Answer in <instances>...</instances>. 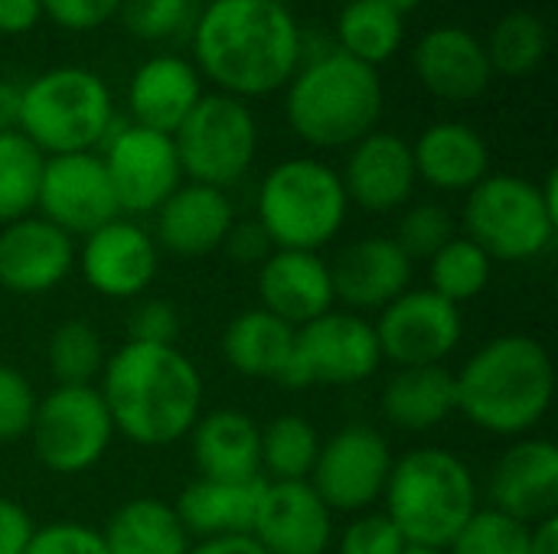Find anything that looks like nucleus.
<instances>
[{
  "label": "nucleus",
  "instance_id": "obj_1",
  "mask_svg": "<svg viewBox=\"0 0 558 554\" xmlns=\"http://www.w3.org/2000/svg\"><path fill=\"white\" fill-rule=\"evenodd\" d=\"M301 59L304 36L284 0H209L193 20V65L222 95L281 91Z\"/></svg>",
  "mask_w": 558,
  "mask_h": 554
},
{
  "label": "nucleus",
  "instance_id": "obj_2",
  "mask_svg": "<svg viewBox=\"0 0 558 554\" xmlns=\"http://www.w3.org/2000/svg\"><path fill=\"white\" fill-rule=\"evenodd\" d=\"M98 382L114 434L141 447L183 441L203 415V376L177 346L128 340L108 356Z\"/></svg>",
  "mask_w": 558,
  "mask_h": 554
},
{
  "label": "nucleus",
  "instance_id": "obj_3",
  "mask_svg": "<svg viewBox=\"0 0 558 554\" xmlns=\"http://www.w3.org/2000/svg\"><path fill=\"white\" fill-rule=\"evenodd\" d=\"M458 411L494 438H526L553 408L556 369L549 349L526 333L487 340L458 372Z\"/></svg>",
  "mask_w": 558,
  "mask_h": 554
},
{
  "label": "nucleus",
  "instance_id": "obj_4",
  "mask_svg": "<svg viewBox=\"0 0 558 554\" xmlns=\"http://www.w3.org/2000/svg\"><path fill=\"white\" fill-rule=\"evenodd\" d=\"M386 108L383 75L340 49L301 59L284 85L288 127L311 147L343 150L379 127Z\"/></svg>",
  "mask_w": 558,
  "mask_h": 554
},
{
  "label": "nucleus",
  "instance_id": "obj_5",
  "mask_svg": "<svg viewBox=\"0 0 558 554\" xmlns=\"http://www.w3.org/2000/svg\"><path fill=\"white\" fill-rule=\"evenodd\" d=\"M383 503L405 545L438 552H448L454 535L481 509L474 470L445 447H415L396 457Z\"/></svg>",
  "mask_w": 558,
  "mask_h": 554
},
{
  "label": "nucleus",
  "instance_id": "obj_6",
  "mask_svg": "<svg viewBox=\"0 0 558 554\" xmlns=\"http://www.w3.org/2000/svg\"><path fill=\"white\" fill-rule=\"evenodd\" d=\"M114 118V98L98 72L56 65L20 85L16 131L43 153H88L105 144Z\"/></svg>",
  "mask_w": 558,
  "mask_h": 554
},
{
  "label": "nucleus",
  "instance_id": "obj_7",
  "mask_svg": "<svg viewBox=\"0 0 558 554\" xmlns=\"http://www.w3.org/2000/svg\"><path fill=\"white\" fill-rule=\"evenodd\" d=\"M350 212L340 173L317 157H288L275 163L255 193V222L275 248L320 251L330 245Z\"/></svg>",
  "mask_w": 558,
  "mask_h": 554
},
{
  "label": "nucleus",
  "instance_id": "obj_8",
  "mask_svg": "<svg viewBox=\"0 0 558 554\" xmlns=\"http://www.w3.org/2000/svg\"><path fill=\"white\" fill-rule=\"evenodd\" d=\"M464 238L490 255V261H533L558 229V212L546 202L539 183L517 173H487L464 199Z\"/></svg>",
  "mask_w": 558,
  "mask_h": 554
},
{
  "label": "nucleus",
  "instance_id": "obj_9",
  "mask_svg": "<svg viewBox=\"0 0 558 554\" xmlns=\"http://www.w3.org/2000/svg\"><path fill=\"white\" fill-rule=\"evenodd\" d=\"M173 147L190 183L229 189L245 180L258 157V121L248 101L213 91L173 131Z\"/></svg>",
  "mask_w": 558,
  "mask_h": 554
},
{
  "label": "nucleus",
  "instance_id": "obj_10",
  "mask_svg": "<svg viewBox=\"0 0 558 554\" xmlns=\"http://www.w3.org/2000/svg\"><path fill=\"white\" fill-rule=\"evenodd\" d=\"M29 438L46 470L75 477L108 454L114 424L95 385H56L36 402Z\"/></svg>",
  "mask_w": 558,
  "mask_h": 554
},
{
  "label": "nucleus",
  "instance_id": "obj_11",
  "mask_svg": "<svg viewBox=\"0 0 558 554\" xmlns=\"http://www.w3.org/2000/svg\"><path fill=\"white\" fill-rule=\"evenodd\" d=\"M379 366L383 349L373 323L350 310H327L294 333V353L281 385H360L373 379Z\"/></svg>",
  "mask_w": 558,
  "mask_h": 554
},
{
  "label": "nucleus",
  "instance_id": "obj_12",
  "mask_svg": "<svg viewBox=\"0 0 558 554\" xmlns=\"http://www.w3.org/2000/svg\"><path fill=\"white\" fill-rule=\"evenodd\" d=\"M98 157L111 180L121 216H154L183 183L173 137L131 121L111 127Z\"/></svg>",
  "mask_w": 558,
  "mask_h": 554
},
{
  "label": "nucleus",
  "instance_id": "obj_13",
  "mask_svg": "<svg viewBox=\"0 0 558 554\" xmlns=\"http://www.w3.org/2000/svg\"><path fill=\"white\" fill-rule=\"evenodd\" d=\"M389 441L369 424H347L320 444L311 487L330 513H366L383 500L392 470Z\"/></svg>",
  "mask_w": 558,
  "mask_h": 554
},
{
  "label": "nucleus",
  "instance_id": "obj_14",
  "mask_svg": "<svg viewBox=\"0 0 558 554\" xmlns=\"http://www.w3.org/2000/svg\"><path fill=\"white\" fill-rule=\"evenodd\" d=\"M383 359L399 369L445 366V359L461 346L464 317L461 307L448 304L435 291H405L386 304L373 323Z\"/></svg>",
  "mask_w": 558,
  "mask_h": 554
},
{
  "label": "nucleus",
  "instance_id": "obj_15",
  "mask_svg": "<svg viewBox=\"0 0 558 554\" xmlns=\"http://www.w3.org/2000/svg\"><path fill=\"white\" fill-rule=\"evenodd\" d=\"M36 212L69 238H85L88 232L118 219L121 209L98 150L46 157Z\"/></svg>",
  "mask_w": 558,
  "mask_h": 554
},
{
  "label": "nucleus",
  "instance_id": "obj_16",
  "mask_svg": "<svg viewBox=\"0 0 558 554\" xmlns=\"http://www.w3.org/2000/svg\"><path fill=\"white\" fill-rule=\"evenodd\" d=\"M157 261L160 248L154 235L124 216L88 232L82 238V248H75V268L88 281V287L111 300L141 297L157 274Z\"/></svg>",
  "mask_w": 558,
  "mask_h": 554
},
{
  "label": "nucleus",
  "instance_id": "obj_17",
  "mask_svg": "<svg viewBox=\"0 0 558 554\" xmlns=\"http://www.w3.org/2000/svg\"><path fill=\"white\" fill-rule=\"evenodd\" d=\"M347 163L340 173L350 206L363 212H396L402 209L418 183L412 144L392 131H373L353 147H347Z\"/></svg>",
  "mask_w": 558,
  "mask_h": 554
},
{
  "label": "nucleus",
  "instance_id": "obj_18",
  "mask_svg": "<svg viewBox=\"0 0 558 554\" xmlns=\"http://www.w3.org/2000/svg\"><path fill=\"white\" fill-rule=\"evenodd\" d=\"M248 535L268 554H327L333 545V513L307 480H265Z\"/></svg>",
  "mask_w": 558,
  "mask_h": 554
},
{
  "label": "nucleus",
  "instance_id": "obj_19",
  "mask_svg": "<svg viewBox=\"0 0 558 554\" xmlns=\"http://www.w3.org/2000/svg\"><path fill=\"white\" fill-rule=\"evenodd\" d=\"M490 509L536 526L558 516V447L549 438H520L490 470Z\"/></svg>",
  "mask_w": 558,
  "mask_h": 554
},
{
  "label": "nucleus",
  "instance_id": "obj_20",
  "mask_svg": "<svg viewBox=\"0 0 558 554\" xmlns=\"http://www.w3.org/2000/svg\"><path fill=\"white\" fill-rule=\"evenodd\" d=\"M75 268V242L43 216L0 229V287L20 297L49 294Z\"/></svg>",
  "mask_w": 558,
  "mask_h": 554
},
{
  "label": "nucleus",
  "instance_id": "obj_21",
  "mask_svg": "<svg viewBox=\"0 0 558 554\" xmlns=\"http://www.w3.org/2000/svg\"><path fill=\"white\" fill-rule=\"evenodd\" d=\"M333 300L350 313H369L392 304L412 284V261L386 235H366L350 242L330 261Z\"/></svg>",
  "mask_w": 558,
  "mask_h": 554
},
{
  "label": "nucleus",
  "instance_id": "obj_22",
  "mask_svg": "<svg viewBox=\"0 0 558 554\" xmlns=\"http://www.w3.org/2000/svg\"><path fill=\"white\" fill-rule=\"evenodd\" d=\"M412 69L432 95L454 104L481 98L494 82L484 39L464 26H435L422 33L412 49Z\"/></svg>",
  "mask_w": 558,
  "mask_h": 554
},
{
  "label": "nucleus",
  "instance_id": "obj_23",
  "mask_svg": "<svg viewBox=\"0 0 558 554\" xmlns=\"http://www.w3.org/2000/svg\"><path fill=\"white\" fill-rule=\"evenodd\" d=\"M258 300L262 310L301 330L337 304L330 264L317 251L275 248L265 264H258Z\"/></svg>",
  "mask_w": 558,
  "mask_h": 554
},
{
  "label": "nucleus",
  "instance_id": "obj_24",
  "mask_svg": "<svg viewBox=\"0 0 558 554\" xmlns=\"http://www.w3.org/2000/svg\"><path fill=\"white\" fill-rule=\"evenodd\" d=\"M235 222V206L226 189L180 183L154 212V242L180 258L219 251Z\"/></svg>",
  "mask_w": 558,
  "mask_h": 554
},
{
  "label": "nucleus",
  "instance_id": "obj_25",
  "mask_svg": "<svg viewBox=\"0 0 558 554\" xmlns=\"http://www.w3.org/2000/svg\"><path fill=\"white\" fill-rule=\"evenodd\" d=\"M203 95V75L190 59L177 52H157L144 59L128 82L131 124L173 137Z\"/></svg>",
  "mask_w": 558,
  "mask_h": 554
},
{
  "label": "nucleus",
  "instance_id": "obj_26",
  "mask_svg": "<svg viewBox=\"0 0 558 554\" xmlns=\"http://www.w3.org/2000/svg\"><path fill=\"white\" fill-rule=\"evenodd\" d=\"M190 451L203 480L258 483L262 480V428L239 408H216L193 424Z\"/></svg>",
  "mask_w": 558,
  "mask_h": 554
},
{
  "label": "nucleus",
  "instance_id": "obj_27",
  "mask_svg": "<svg viewBox=\"0 0 558 554\" xmlns=\"http://www.w3.org/2000/svg\"><path fill=\"white\" fill-rule=\"evenodd\" d=\"M415 173L438 193H471L490 173V147L464 121L428 124L412 144Z\"/></svg>",
  "mask_w": 558,
  "mask_h": 554
},
{
  "label": "nucleus",
  "instance_id": "obj_28",
  "mask_svg": "<svg viewBox=\"0 0 558 554\" xmlns=\"http://www.w3.org/2000/svg\"><path fill=\"white\" fill-rule=\"evenodd\" d=\"M262 483H219V480H193L173 503V513L190 539H226L248 535Z\"/></svg>",
  "mask_w": 558,
  "mask_h": 554
},
{
  "label": "nucleus",
  "instance_id": "obj_29",
  "mask_svg": "<svg viewBox=\"0 0 558 554\" xmlns=\"http://www.w3.org/2000/svg\"><path fill=\"white\" fill-rule=\"evenodd\" d=\"M458 411L454 372L445 366L399 369L383 389V415L392 428L425 434Z\"/></svg>",
  "mask_w": 558,
  "mask_h": 554
},
{
  "label": "nucleus",
  "instance_id": "obj_30",
  "mask_svg": "<svg viewBox=\"0 0 558 554\" xmlns=\"http://www.w3.org/2000/svg\"><path fill=\"white\" fill-rule=\"evenodd\" d=\"M294 327L271 317L268 310H242L229 320L222 333L226 362L245 379H275L281 382L291 353H294Z\"/></svg>",
  "mask_w": 558,
  "mask_h": 554
},
{
  "label": "nucleus",
  "instance_id": "obj_31",
  "mask_svg": "<svg viewBox=\"0 0 558 554\" xmlns=\"http://www.w3.org/2000/svg\"><path fill=\"white\" fill-rule=\"evenodd\" d=\"M108 554H186L190 535L173 506L157 496H141L111 513L101 529Z\"/></svg>",
  "mask_w": 558,
  "mask_h": 554
},
{
  "label": "nucleus",
  "instance_id": "obj_32",
  "mask_svg": "<svg viewBox=\"0 0 558 554\" xmlns=\"http://www.w3.org/2000/svg\"><path fill=\"white\" fill-rule=\"evenodd\" d=\"M402 39L405 16L376 0H350L337 16V49L363 65L379 69L402 49Z\"/></svg>",
  "mask_w": 558,
  "mask_h": 554
},
{
  "label": "nucleus",
  "instance_id": "obj_33",
  "mask_svg": "<svg viewBox=\"0 0 558 554\" xmlns=\"http://www.w3.org/2000/svg\"><path fill=\"white\" fill-rule=\"evenodd\" d=\"M320 434L304 415H278L262 428V480L304 483L320 454Z\"/></svg>",
  "mask_w": 558,
  "mask_h": 554
},
{
  "label": "nucleus",
  "instance_id": "obj_34",
  "mask_svg": "<svg viewBox=\"0 0 558 554\" xmlns=\"http://www.w3.org/2000/svg\"><path fill=\"white\" fill-rule=\"evenodd\" d=\"M484 49H487L494 75L526 78L543 65L549 52V29L539 13L510 10L494 23L490 36L484 39Z\"/></svg>",
  "mask_w": 558,
  "mask_h": 554
},
{
  "label": "nucleus",
  "instance_id": "obj_35",
  "mask_svg": "<svg viewBox=\"0 0 558 554\" xmlns=\"http://www.w3.org/2000/svg\"><path fill=\"white\" fill-rule=\"evenodd\" d=\"M490 255L464 235H454L438 255L428 258V291H435L454 307L481 297L490 284Z\"/></svg>",
  "mask_w": 558,
  "mask_h": 554
},
{
  "label": "nucleus",
  "instance_id": "obj_36",
  "mask_svg": "<svg viewBox=\"0 0 558 554\" xmlns=\"http://www.w3.org/2000/svg\"><path fill=\"white\" fill-rule=\"evenodd\" d=\"M46 157L13 127L0 134V225L36 212Z\"/></svg>",
  "mask_w": 558,
  "mask_h": 554
},
{
  "label": "nucleus",
  "instance_id": "obj_37",
  "mask_svg": "<svg viewBox=\"0 0 558 554\" xmlns=\"http://www.w3.org/2000/svg\"><path fill=\"white\" fill-rule=\"evenodd\" d=\"M46 362L56 385H95L108 362L105 343L95 327L82 320L59 323L46 346Z\"/></svg>",
  "mask_w": 558,
  "mask_h": 554
},
{
  "label": "nucleus",
  "instance_id": "obj_38",
  "mask_svg": "<svg viewBox=\"0 0 558 554\" xmlns=\"http://www.w3.org/2000/svg\"><path fill=\"white\" fill-rule=\"evenodd\" d=\"M530 529L497 509H477L454 535L448 554H530Z\"/></svg>",
  "mask_w": 558,
  "mask_h": 554
},
{
  "label": "nucleus",
  "instance_id": "obj_39",
  "mask_svg": "<svg viewBox=\"0 0 558 554\" xmlns=\"http://www.w3.org/2000/svg\"><path fill=\"white\" fill-rule=\"evenodd\" d=\"M454 235H458L454 216L441 202H418V206L402 212L392 242L415 264V261H428L432 255H438Z\"/></svg>",
  "mask_w": 558,
  "mask_h": 554
},
{
  "label": "nucleus",
  "instance_id": "obj_40",
  "mask_svg": "<svg viewBox=\"0 0 558 554\" xmlns=\"http://www.w3.org/2000/svg\"><path fill=\"white\" fill-rule=\"evenodd\" d=\"M118 16L141 42H160L193 23V0H121Z\"/></svg>",
  "mask_w": 558,
  "mask_h": 554
},
{
  "label": "nucleus",
  "instance_id": "obj_41",
  "mask_svg": "<svg viewBox=\"0 0 558 554\" xmlns=\"http://www.w3.org/2000/svg\"><path fill=\"white\" fill-rule=\"evenodd\" d=\"M409 549L386 513H356L337 535V554H402Z\"/></svg>",
  "mask_w": 558,
  "mask_h": 554
},
{
  "label": "nucleus",
  "instance_id": "obj_42",
  "mask_svg": "<svg viewBox=\"0 0 558 554\" xmlns=\"http://www.w3.org/2000/svg\"><path fill=\"white\" fill-rule=\"evenodd\" d=\"M36 392L29 385V379L0 362V444L20 441L29 434L33 415H36Z\"/></svg>",
  "mask_w": 558,
  "mask_h": 554
},
{
  "label": "nucleus",
  "instance_id": "obj_43",
  "mask_svg": "<svg viewBox=\"0 0 558 554\" xmlns=\"http://www.w3.org/2000/svg\"><path fill=\"white\" fill-rule=\"evenodd\" d=\"M23 554H108L105 552V542H101V532L82 526V522H72V519H62V522H49V526H39L26 545Z\"/></svg>",
  "mask_w": 558,
  "mask_h": 554
},
{
  "label": "nucleus",
  "instance_id": "obj_44",
  "mask_svg": "<svg viewBox=\"0 0 558 554\" xmlns=\"http://www.w3.org/2000/svg\"><path fill=\"white\" fill-rule=\"evenodd\" d=\"M177 336H180V313L170 300L150 297L131 310V320H128V340L131 343L177 346Z\"/></svg>",
  "mask_w": 558,
  "mask_h": 554
},
{
  "label": "nucleus",
  "instance_id": "obj_45",
  "mask_svg": "<svg viewBox=\"0 0 558 554\" xmlns=\"http://www.w3.org/2000/svg\"><path fill=\"white\" fill-rule=\"evenodd\" d=\"M39 3H43V20L69 33L98 29L111 16H118L121 7V0H39Z\"/></svg>",
  "mask_w": 558,
  "mask_h": 554
},
{
  "label": "nucleus",
  "instance_id": "obj_46",
  "mask_svg": "<svg viewBox=\"0 0 558 554\" xmlns=\"http://www.w3.org/2000/svg\"><path fill=\"white\" fill-rule=\"evenodd\" d=\"M222 251L235 264H265V258L275 251V245L255 219H245V222H232V229L222 242Z\"/></svg>",
  "mask_w": 558,
  "mask_h": 554
},
{
  "label": "nucleus",
  "instance_id": "obj_47",
  "mask_svg": "<svg viewBox=\"0 0 558 554\" xmlns=\"http://www.w3.org/2000/svg\"><path fill=\"white\" fill-rule=\"evenodd\" d=\"M33 532H36V526H33L29 513L20 503L0 496V554H23Z\"/></svg>",
  "mask_w": 558,
  "mask_h": 554
},
{
  "label": "nucleus",
  "instance_id": "obj_48",
  "mask_svg": "<svg viewBox=\"0 0 558 554\" xmlns=\"http://www.w3.org/2000/svg\"><path fill=\"white\" fill-rule=\"evenodd\" d=\"M43 20V3L39 0H0V33L3 36H23L36 29Z\"/></svg>",
  "mask_w": 558,
  "mask_h": 554
},
{
  "label": "nucleus",
  "instance_id": "obj_49",
  "mask_svg": "<svg viewBox=\"0 0 558 554\" xmlns=\"http://www.w3.org/2000/svg\"><path fill=\"white\" fill-rule=\"evenodd\" d=\"M186 554H268L252 535H226V539H203L190 545Z\"/></svg>",
  "mask_w": 558,
  "mask_h": 554
},
{
  "label": "nucleus",
  "instance_id": "obj_50",
  "mask_svg": "<svg viewBox=\"0 0 558 554\" xmlns=\"http://www.w3.org/2000/svg\"><path fill=\"white\" fill-rule=\"evenodd\" d=\"M530 554H558V516L530 529Z\"/></svg>",
  "mask_w": 558,
  "mask_h": 554
},
{
  "label": "nucleus",
  "instance_id": "obj_51",
  "mask_svg": "<svg viewBox=\"0 0 558 554\" xmlns=\"http://www.w3.org/2000/svg\"><path fill=\"white\" fill-rule=\"evenodd\" d=\"M16 111H20V85L0 78V134L16 127Z\"/></svg>",
  "mask_w": 558,
  "mask_h": 554
},
{
  "label": "nucleus",
  "instance_id": "obj_52",
  "mask_svg": "<svg viewBox=\"0 0 558 554\" xmlns=\"http://www.w3.org/2000/svg\"><path fill=\"white\" fill-rule=\"evenodd\" d=\"M376 3H383V7H389V10H396L399 16H405V13H412V10H418V7H422V0H376Z\"/></svg>",
  "mask_w": 558,
  "mask_h": 554
},
{
  "label": "nucleus",
  "instance_id": "obj_53",
  "mask_svg": "<svg viewBox=\"0 0 558 554\" xmlns=\"http://www.w3.org/2000/svg\"><path fill=\"white\" fill-rule=\"evenodd\" d=\"M402 554H448V552H438V549H415V545H409Z\"/></svg>",
  "mask_w": 558,
  "mask_h": 554
}]
</instances>
